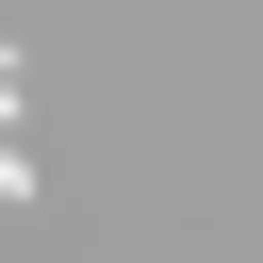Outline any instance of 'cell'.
<instances>
[{"mask_svg": "<svg viewBox=\"0 0 263 263\" xmlns=\"http://www.w3.org/2000/svg\"><path fill=\"white\" fill-rule=\"evenodd\" d=\"M33 181V148H16V66H0V197Z\"/></svg>", "mask_w": 263, "mask_h": 263, "instance_id": "obj_1", "label": "cell"}]
</instances>
